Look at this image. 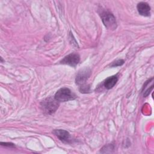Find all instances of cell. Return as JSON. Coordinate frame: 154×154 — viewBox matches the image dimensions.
Wrapping results in <instances>:
<instances>
[{"mask_svg": "<svg viewBox=\"0 0 154 154\" xmlns=\"http://www.w3.org/2000/svg\"><path fill=\"white\" fill-rule=\"evenodd\" d=\"M40 106L45 114H52L58 108L59 103L55 98L49 97L40 102Z\"/></svg>", "mask_w": 154, "mask_h": 154, "instance_id": "6da1fadb", "label": "cell"}, {"mask_svg": "<svg viewBox=\"0 0 154 154\" xmlns=\"http://www.w3.org/2000/svg\"><path fill=\"white\" fill-rule=\"evenodd\" d=\"M99 14L103 23L107 29L114 30L117 28L116 19L112 13L108 10H102Z\"/></svg>", "mask_w": 154, "mask_h": 154, "instance_id": "7a4b0ae2", "label": "cell"}, {"mask_svg": "<svg viewBox=\"0 0 154 154\" xmlns=\"http://www.w3.org/2000/svg\"><path fill=\"white\" fill-rule=\"evenodd\" d=\"M76 97V96L67 87H63L59 89L56 92L54 96V98L58 102H67L70 100H73Z\"/></svg>", "mask_w": 154, "mask_h": 154, "instance_id": "3957f363", "label": "cell"}, {"mask_svg": "<svg viewBox=\"0 0 154 154\" xmlns=\"http://www.w3.org/2000/svg\"><path fill=\"white\" fill-rule=\"evenodd\" d=\"M91 74V70L89 68H84L79 71L76 77V84L82 86L85 85L86 81L88 79Z\"/></svg>", "mask_w": 154, "mask_h": 154, "instance_id": "277c9868", "label": "cell"}, {"mask_svg": "<svg viewBox=\"0 0 154 154\" xmlns=\"http://www.w3.org/2000/svg\"><path fill=\"white\" fill-rule=\"evenodd\" d=\"M80 61V57L76 53H71L66 56L61 61V64H67L72 67H75Z\"/></svg>", "mask_w": 154, "mask_h": 154, "instance_id": "5b68a950", "label": "cell"}, {"mask_svg": "<svg viewBox=\"0 0 154 154\" xmlns=\"http://www.w3.org/2000/svg\"><path fill=\"white\" fill-rule=\"evenodd\" d=\"M52 133L62 142L64 143H72V138L69 132L64 129H55Z\"/></svg>", "mask_w": 154, "mask_h": 154, "instance_id": "8992f818", "label": "cell"}, {"mask_svg": "<svg viewBox=\"0 0 154 154\" xmlns=\"http://www.w3.org/2000/svg\"><path fill=\"white\" fill-rule=\"evenodd\" d=\"M137 10L139 14L143 16H149L150 15V7L144 2H140L137 4Z\"/></svg>", "mask_w": 154, "mask_h": 154, "instance_id": "52a82bcc", "label": "cell"}, {"mask_svg": "<svg viewBox=\"0 0 154 154\" xmlns=\"http://www.w3.org/2000/svg\"><path fill=\"white\" fill-rule=\"evenodd\" d=\"M118 78L116 75H113L107 78L104 81V86L107 89L112 88L117 83Z\"/></svg>", "mask_w": 154, "mask_h": 154, "instance_id": "ba28073f", "label": "cell"}, {"mask_svg": "<svg viewBox=\"0 0 154 154\" xmlns=\"http://www.w3.org/2000/svg\"><path fill=\"white\" fill-rule=\"evenodd\" d=\"M124 63V61L123 60H118L112 63L111 64V67H116V66H122Z\"/></svg>", "mask_w": 154, "mask_h": 154, "instance_id": "9c48e42d", "label": "cell"}, {"mask_svg": "<svg viewBox=\"0 0 154 154\" xmlns=\"http://www.w3.org/2000/svg\"><path fill=\"white\" fill-rule=\"evenodd\" d=\"M1 144L2 146H7V147H15V146L14 144L11 143H1Z\"/></svg>", "mask_w": 154, "mask_h": 154, "instance_id": "30bf717a", "label": "cell"}]
</instances>
